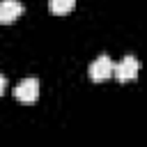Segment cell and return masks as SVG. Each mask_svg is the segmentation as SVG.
Wrapping results in <instances>:
<instances>
[{"label": "cell", "mask_w": 147, "mask_h": 147, "mask_svg": "<svg viewBox=\"0 0 147 147\" xmlns=\"http://www.w3.org/2000/svg\"><path fill=\"white\" fill-rule=\"evenodd\" d=\"M138 69H140V62H138L133 55H126V57H122V60L115 64L113 76H115L119 83H129V80H133V78L138 76Z\"/></svg>", "instance_id": "1"}, {"label": "cell", "mask_w": 147, "mask_h": 147, "mask_svg": "<svg viewBox=\"0 0 147 147\" xmlns=\"http://www.w3.org/2000/svg\"><path fill=\"white\" fill-rule=\"evenodd\" d=\"M14 96L21 103H34L39 96V80L37 78H23L14 90Z\"/></svg>", "instance_id": "2"}, {"label": "cell", "mask_w": 147, "mask_h": 147, "mask_svg": "<svg viewBox=\"0 0 147 147\" xmlns=\"http://www.w3.org/2000/svg\"><path fill=\"white\" fill-rule=\"evenodd\" d=\"M113 69H115V62L108 57V55H99L92 64H90V78L94 83H101L106 78L113 76Z\"/></svg>", "instance_id": "3"}, {"label": "cell", "mask_w": 147, "mask_h": 147, "mask_svg": "<svg viewBox=\"0 0 147 147\" xmlns=\"http://www.w3.org/2000/svg\"><path fill=\"white\" fill-rule=\"evenodd\" d=\"M25 11L21 0H0V23H14Z\"/></svg>", "instance_id": "4"}, {"label": "cell", "mask_w": 147, "mask_h": 147, "mask_svg": "<svg viewBox=\"0 0 147 147\" xmlns=\"http://www.w3.org/2000/svg\"><path fill=\"white\" fill-rule=\"evenodd\" d=\"M74 5H76V0H48V9L53 14H57V16L69 14L74 9Z\"/></svg>", "instance_id": "5"}, {"label": "cell", "mask_w": 147, "mask_h": 147, "mask_svg": "<svg viewBox=\"0 0 147 147\" xmlns=\"http://www.w3.org/2000/svg\"><path fill=\"white\" fill-rule=\"evenodd\" d=\"M5 90H7V78H5L2 74H0V96L5 94Z\"/></svg>", "instance_id": "6"}]
</instances>
